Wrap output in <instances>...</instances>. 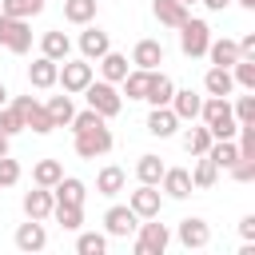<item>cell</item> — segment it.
I'll return each mask as SVG.
<instances>
[{"mask_svg":"<svg viewBox=\"0 0 255 255\" xmlns=\"http://www.w3.org/2000/svg\"><path fill=\"white\" fill-rule=\"evenodd\" d=\"M44 108H48V116H52V124H56V128H68V124H72V116H76V104H72V96H68V92H64V96H52Z\"/></svg>","mask_w":255,"mask_h":255,"instance_id":"obj_27","label":"cell"},{"mask_svg":"<svg viewBox=\"0 0 255 255\" xmlns=\"http://www.w3.org/2000/svg\"><path fill=\"white\" fill-rule=\"evenodd\" d=\"M175 235H179V243H183L187 251H199V247H207V243H211V227H207V219H199V215L179 219Z\"/></svg>","mask_w":255,"mask_h":255,"instance_id":"obj_9","label":"cell"},{"mask_svg":"<svg viewBox=\"0 0 255 255\" xmlns=\"http://www.w3.org/2000/svg\"><path fill=\"white\" fill-rule=\"evenodd\" d=\"M128 72H131L128 56H120V52H112V48H108V52L100 56V76H104L108 84H120V80H124Z\"/></svg>","mask_w":255,"mask_h":255,"instance_id":"obj_22","label":"cell"},{"mask_svg":"<svg viewBox=\"0 0 255 255\" xmlns=\"http://www.w3.org/2000/svg\"><path fill=\"white\" fill-rule=\"evenodd\" d=\"M231 116H235V124H255V96H239Z\"/></svg>","mask_w":255,"mask_h":255,"instance_id":"obj_40","label":"cell"},{"mask_svg":"<svg viewBox=\"0 0 255 255\" xmlns=\"http://www.w3.org/2000/svg\"><path fill=\"white\" fill-rule=\"evenodd\" d=\"M235 4H239V8H255V0H235Z\"/></svg>","mask_w":255,"mask_h":255,"instance_id":"obj_48","label":"cell"},{"mask_svg":"<svg viewBox=\"0 0 255 255\" xmlns=\"http://www.w3.org/2000/svg\"><path fill=\"white\" fill-rule=\"evenodd\" d=\"M84 195H88V187H84V179H76V175H60L56 187H52V199H56V203H84Z\"/></svg>","mask_w":255,"mask_h":255,"instance_id":"obj_20","label":"cell"},{"mask_svg":"<svg viewBox=\"0 0 255 255\" xmlns=\"http://www.w3.org/2000/svg\"><path fill=\"white\" fill-rule=\"evenodd\" d=\"M84 100H88V108L100 112L104 120H112V116L124 112V96H120L116 84H108V80H92V84L84 88Z\"/></svg>","mask_w":255,"mask_h":255,"instance_id":"obj_2","label":"cell"},{"mask_svg":"<svg viewBox=\"0 0 255 255\" xmlns=\"http://www.w3.org/2000/svg\"><path fill=\"white\" fill-rule=\"evenodd\" d=\"M120 84H124V96H128V100H143V92H147V72H143V68H131Z\"/></svg>","mask_w":255,"mask_h":255,"instance_id":"obj_35","label":"cell"},{"mask_svg":"<svg viewBox=\"0 0 255 255\" xmlns=\"http://www.w3.org/2000/svg\"><path fill=\"white\" fill-rule=\"evenodd\" d=\"M64 20L68 24H92L96 20V0H64Z\"/></svg>","mask_w":255,"mask_h":255,"instance_id":"obj_30","label":"cell"},{"mask_svg":"<svg viewBox=\"0 0 255 255\" xmlns=\"http://www.w3.org/2000/svg\"><path fill=\"white\" fill-rule=\"evenodd\" d=\"M0 12L4 16H20V20H32L44 12V0H0Z\"/></svg>","mask_w":255,"mask_h":255,"instance_id":"obj_33","label":"cell"},{"mask_svg":"<svg viewBox=\"0 0 255 255\" xmlns=\"http://www.w3.org/2000/svg\"><path fill=\"white\" fill-rule=\"evenodd\" d=\"M4 104H8V88L0 84V108H4Z\"/></svg>","mask_w":255,"mask_h":255,"instance_id":"obj_47","label":"cell"},{"mask_svg":"<svg viewBox=\"0 0 255 255\" xmlns=\"http://www.w3.org/2000/svg\"><path fill=\"white\" fill-rule=\"evenodd\" d=\"M231 80L243 88V92H255V56H239L231 64Z\"/></svg>","mask_w":255,"mask_h":255,"instance_id":"obj_31","label":"cell"},{"mask_svg":"<svg viewBox=\"0 0 255 255\" xmlns=\"http://www.w3.org/2000/svg\"><path fill=\"white\" fill-rule=\"evenodd\" d=\"M199 4H203V8H211V12H223L231 0H199Z\"/></svg>","mask_w":255,"mask_h":255,"instance_id":"obj_45","label":"cell"},{"mask_svg":"<svg viewBox=\"0 0 255 255\" xmlns=\"http://www.w3.org/2000/svg\"><path fill=\"white\" fill-rule=\"evenodd\" d=\"M0 48H8V52H16V56L32 52V28H28V20L0 12Z\"/></svg>","mask_w":255,"mask_h":255,"instance_id":"obj_3","label":"cell"},{"mask_svg":"<svg viewBox=\"0 0 255 255\" xmlns=\"http://www.w3.org/2000/svg\"><path fill=\"white\" fill-rule=\"evenodd\" d=\"M60 175H64L60 159H40V163L32 167V183H36V187H56Z\"/></svg>","mask_w":255,"mask_h":255,"instance_id":"obj_32","label":"cell"},{"mask_svg":"<svg viewBox=\"0 0 255 255\" xmlns=\"http://www.w3.org/2000/svg\"><path fill=\"white\" fill-rule=\"evenodd\" d=\"M108 48H112L108 32L96 28V24H84V32H80V56H84V60H100Z\"/></svg>","mask_w":255,"mask_h":255,"instance_id":"obj_11","label":"cell"},{"mask_svg":"<svg viewBox=\"0 0 255 255\" xmlns=\"http://www.w3.org/2000/svg\"><path fill=\"white\" fill-rule=\"evenodd\" d=\"M183 147H187L191 155H203V151L211 147V131H207V124H199V128H191V131L183 135Z\"/></svg>","mask_w":255,"mask_h":255,"instance_id":"obj_38","label":"cell"},{"mask_svg":"<svg viewBox=\"0 0 255 255\" xmlns=\"http://www.w3.org/2000/svg\"><path fill=\"white\" fill-rule=\"evenodd\" d=\"M56 84H64L68 96H80L88 84H92V60H60V72H56Z\"/></svg>","mask_w":255,"mask_h":255,"instance_id":"obj_6","label":"cell"},{"mask_svg":"<svg viewBox=\"0 0 255 255\" xmlns=\"http://www.w3.org/2000/svg\"><path fill=\"white\" fill-rule=\"evenodd\" d=\"M203 88H207V96H231V88H235V80H231V68H207V76H203Z\"/></svg>","mask_w":255,"mask_h":255,"instance_id":"obj_26","label":"cell"},{"mask_svg":"<svg viewBox=\"0 0 255 255\" xmlns=\"http://www.w3.org/2000/svg\"><path fill=\"white\" fill-rule=\"evenodd\" d=\"M171 92H175V84H171L167 72H147V92H143V100H147L151 108L171 104Z\"/></svg>","mask_w":255,"mask_h":255,"instance_id":"obj_13","label":"cell"},{"mask_svg":"<svg viewBox=\"0 0 255 255\" xmlns=\"http://www.w3.org/2000/svg\"><path fill=\"white\" fill-rule=\"evenodd\" d=\"M20 183V163L12 155H0V187H16Z\"/></svg>","mask_w":255,"mask_h":255,"instance_id":"obj_41","label":"cell"},{"mask_svg":"<svg viewBox=\"0 0 255 255\" xmlns=\"http://www.w3.org/2000/svg\"><path fill=\"white\" fill-rule=\"evenodd\" d=\"M124 183H128V175H124V167H116V163H108V167H100V175H96V191L100 195H120L124 191Z\"/></svg>","mask_w":255,"mask_h":255,"instance_id":"obj_23","label":"cell"},{"mask_svg":"<svg viewBox=\"0 0 255 255\" xmlns=\"http://www.w3.org/2000/svg\"><path fill=\"white\" fill-rule=\"evenodd\" d=\"M207 56H211L215 68H231V64L239 60V44L227 40V36H223V40H211V44H207Z\"/></svg>","mask_w":255,"mask_h":255,"instance_id":"obj_25","label":"cell"},{"mask_svg":"<svg viewBox=\"0 0 255 255\" xmlns=\"http://www.w3.org/2000/svg\"><path fill=\"white\" fill-rule=\"evenodd\" d=\"M128 207L139 215V219H159V207H163V195L155 191V183H139L131 195H128Z\"/></svg>","mask_w":255,"mask_h":255,"instance_id":"obj_8","label":"cell"},{"mask_svg":"<svg viewBox=\"0 0 255 255\" xmlns=\"http://www.w3.org/2000/svg\"><path fill=\"white\" fill-rule=\"evenodd\" d=\"M239 56H255V32H247V36L239 40Z\"/></svg>","mask_w":255,"mask_h":255,"instance_id":"obj_44","label":"cell"},{"mask_svg":"<svg viewBox=\"0 0 255 255\" xmlns=\"http://www.w3.org/2000/svg\"><path fill=\"white\" fill-rule=\"evenodd\" d=\"M179 4H187V8H191V4H199V0H179Z\"/></svg>","mask_w":255,"mask_h":255,"instance_id":"obj_49","label":"cell"},{"mask_svg":"<svg viewBox=\"0 0 255 255\" xmlns=\"http://www.w3.org/2000/svg\"><path fill=\"white\" fill-rule=\"evenodd\" d=\"M199 104H203V96L199 92H191V88H183V92H171V112L179 116V120H199Z\"/></svg>","mask_w":255,"mask_h":255,"instance_id":"obj_19","label":"cell"},{"mask_svg":"<svg viewBox=\"0 0 255 255\" xmlns=\"http://www.w3.org/2000/svg\"><path fill=\"white\" fill-rule=\"evenodd\" d=\"M159 183H163V191H167L171 199H187V195L195 191V183H191V171H187V167H163Z\"/></svg>","mask_w":255,"mask_h":255,"instance_id":"obj_12","label":"cell"},{"mask_svg":"<svg viewBox=\"0 0 255 255\" xmlns=\"http://www.w3.org/2000/svg\"><path fill=\"white\" fill-rule=\"evenodd\" d=\"M159 175H163V159H159V155H139V163H135V179L159 187Z\"/></svg>","mask_w":255,"mask_h":255,"instance_id":"obj_34","label":"cell"},{"mask_svg":"<svg viewBox=\"0 0 255 255\" xmlns=\"http://www.w3.org/2000/svg\"><path fill=\"white\" fill-rule=\"evenodd\" d=\"M104 227H108V235H116V239H128V235H135V227H139V215H135L131 207H108V211H104Z\"/></svg>","mask_w":255,"mask_h":255,"instance_id":"obj_10","label":"cell"},{"mask_svg":"<svg viewBox=\"0 0 255 255\" xmlns=\"http://www.w3.org/2000/svg\"><path fill=\"white\" fill-rule=\"evenodd\" d=\"M175 128H179V116L163 104V108H151L147 112V131L151 135H159V139H167V135H175Z\"/></svg>","mask_w":255,"mask_h":255,"instance_id":"obj_18","label":"cell"},{"mask_svg":"<svg viewBox=\"0 0 255 255\" xmlns=\"http://www.w3.org/2000/svg\"><path fill=\"white\" fill-rule=\"evenodd\" d=\"M239 235L243 239H255V215H243L239 219Z\"/></svg>","mask_w":255,"mask_h":255,"instance_id":"obj_43","label":"cell"},{"mask_svg":"<svg viewBox=\"0 0 255 255\" xmlns=\"http://www.w3.org/2000/svg\"><path fill=\"white\" fill-rule=\"evenodd\" d=\"M52 207H56L52 187H32V191H24V215H28V219H48Z\"/></svg>","mask_w":255,"mask_h":255,"instance_id":"obj_14","label":"cell"},{"mask_svg":"<svg viewBox=\"0 0 255 255\" xmlns=\"http://www.w3.org/2000/svg\"><path fill=\"white\" fill-rule=\"evenodd\" d=\"M48 243V231H44V219H28L16 227V247L20 251H44Z\"/></svg>","mask_w":255,"mask_h":255,"instance_id":"obj_15","label":"cell"},{"mask_svg":"<svg viewBox=\"0 0 255 255\" xmlns=\"http://www.w3.org/2000/svg\"><path fill=\"white\" fill-rule=\"evenodd\" d=\"M12 108H16V116L24 120V128H32L36 135H48L56 124H52V116H48V108L44 104H36L32 96H16L12 100Z\"/></svg>","mask_w":255,"mask_h":255,"instance_id":"obj_7","label":"cell"},{"mask_svg":"<svg viewBox=\"0 0 255 255\" xmlns=\"http://www.w3.org/2000/svg\"><path fill=\"white\" fill-rule=\"evenodd\" d=\"M108 151H112L108 120L88 124V128H80V131H76V155H80V159H100V155H108Z\"/></svg>","mask_w":255,"mask_h":255,"instance_id":"obj_1","label":"cell"},{"mask_svg":"<svg viewBox=\"0 0 255 255\" xmlns=\"http://www.w3.org/2000/svg\"><path fill=\"white\" fill-rule=\"evenodd\" d=\"M131 64L143 68V72H155V68L163 64V44H159V40H139V44L131 48Z\"/></svg>","mask_w":255,"mask_h":255,"instance_id":"obj_16","label":"cell"},{"mask_svg":"<svg viewBox=\"0 0 255 255\" xmlns=\"http://www.w3.org/2000/svg\"><path fill=\"white\" fill-rule=\"evenodd\" d=\"M207 44H211V28H207V20H195V16H187L183 24H179V48H183V56H207Z\"/></svg>","mask_w":255,"mask_h":255,"instance_id":"obj_4","label":"cell"},{"mask_svg":"<svg viewBox=\"0 0 255 255\" xmlns=\"http://www.w3.org/2000/svg\"><path fill=\"white\" fill-rule=\"evenodd\" d=\"M56 72H60V64H56V60L36 56V60L28 64V84H32V88H56Z\"/></svg>","mask_w":255,"mask_h":255,"instance_id":"obj_17","label":"cell"},{"mask_svg":"<svg viewBox=\"0 0 255 255\" xmlns=\"http://www.w3.org/2000/svg\"><path fill=\"white\" fill-rule=\"evenodd\" d=\"M215 179H219V167H215L207 155H199V163H195V171H191V183H195L199 191H207Z\"/></svg>","mask_w":255,"mask_h":255,"instance_id":"obj_36","label":"cell"},{"mask_svg":"<svg viewBox=\"0 0 255 255\" xmlns=\"http://www.w3.org/2000/svg\"><path fill=\"white\" fill-rule=\"evenodd\" d=\"M231 175H235L239 183H247V179H255V159H243V155H239V159L231 163Z\"/></svg>","mask_w":255,"mask_h":255,"instance_id":"obj_42","label":"cell"},{"mask_svg":"<svg viewBox=\"0 0 255 255\" xmlns=\"http://www.w3.org/2000/svg\"><path fill=\"white\" fill-rule=\"evenodd\" d=\"M52 215H56V223L64 231H80L84 227V203H56Z\"/></svg>","mask_w":255,"mask_h":255,"instance_id":"obj_29","label":"cell"},{"mask_svg":"<svg viewBox=\"0 0 255 255\" xmlns=\"http://www.w3.org/2000/svg\"><path fill=\"white\" fill-rule=\"evenodd\" d=\"M0 131H4L8 139H12L16 131H24V120L16 116V108H12V104H4V108H0Z\"/></svg>","mask_w":255,"mask_h":255,"instance_id":"obj_39","label":"cell"},{"mask_svg":"<svg viewBox=\"0 0 255 255\" xmlns=\"http://www.w3.org/2000/svg\"><path fill=\"white\" fill-rule=\"evenodd\" d=\"M0 155H8V135L0 131Z\"/></svg>","mask_w":255,"mask_h":255,"instance_id":"obj_46","label":"cell"},{"mask_svg":"<svg viewBox=\"0 0 255 255\" xmlns=\"http://www.w3.org/2000/svg\"><path fill=\"white\" fill-rule=\"evenodd\" d=\"M203 155H207V159H211V163L223 171V167H231V163L239 159V147H235L231 139H211V147H207Z\"/></svg>","mask_w":255,"mask_h":255,"instance_id":"obj_28","label":"cell"},{"mask_svg":"<svg viewBox=\"0 0 255 255\" xmlns=\"http://www.w3.org/2000/svg\"><path fill=\"white\" fill-rule=\"evenodd\" d=\"M40 56H48V60H68L72 56V40L64 36V32H44L40 36Z\"/></svg>","mask_w":255,"mask_h":255,"instance_id":"obj_21","label":"cell"},{"mask_svg":"<svg viewBox=\"0 0 255 255\" xmlns=\"http://www.w3.org/2000/svg\"><path fill=\"white\" fill-rule=\"evenodd\" d=\"M76 251H80V255H104V251H108V235H100V231H80Z\"/></svg>","mask_w":255,"mask_h":255,"instance_id":"obj_37","label":"cell"},{"mask_svg":"<svg viewBox=\"0 0 255 255\" xmlns=\"http://www.w3.org/2000/svg\"><path fill=\"white\" fill-rule=\"evenodd\" d=\"M151 12H155V20L167 24V28H179V24L187 20V4H179V0H151Z\"/></svg>","mask_w":255,"mask_h":255,"instance_id":"obj_24","label":"cell"},{"mask_svg":"<svg viewBox=\"0 0 255 255\" xmlns=\"http://www.w3.org/2000/svg\"><path fill=\"white\" fill-rule=\"evenodd\" d=\"M167 243H171V231H167L163 223L143 219V223L135 227V255H163Z\"/></svg>","mask_w":255,"mask_h":255,"instance_id":"obj_5","label":"cell"}]
</instances>
